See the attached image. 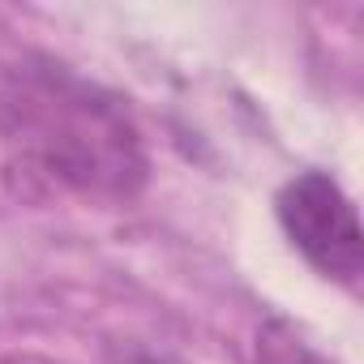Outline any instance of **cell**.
<instances>
[{
    "instance_id": "1",
    "label": "cell",
    "mask_w": 364,
    "mask_h": 364,
    "mask_svg": "<svg viewBox=\"0 0 364 364\" xmlns=\"http://www.w3.org/2000/svg\"><path fill=\"white\" fill-rule=\"evenodd\" d=\"M0 137L18 171L99 206L133 202L150 176L141 129L124 103L48 56L9 73L0 90Z\"/></svg>"
},
{
    "instance_id": "2",
    "label": "cell",
    "mask_w": 364,
    "mask_h": 364,
    "mask_svg": "<svg viewBox=\"0 0 364 364\" xmlns=\"http://www.w3.org/2000/svg\"><path fill=\"white\" fill-rule=\"evenodd\" d=\"M274 215L296 253L326 279L355 287L364 274V236L351 198L326 171H300L274 198Z\"/></svg>"
},
{
    "instance_id": "3",
    "label": "cell",
    "mask_w": 364,
    "mask_h": 364,
    "mask_svg": "<svg viewBox=\"0 0 364 364\" xmlns=\"http://www.w3.org/2000/svg\"><path fill=\"white\" fill-rule=\"evenodd\" d=\"M116 364H180V360H171V355H159V351H124Z\"/></svg>"
},
{
    "instance_id": "4",
    "label": "cell",
    "mask_w": 364,
    "mask_h": 364,
    "mask_svg": "<svg viewBox=\"0 0 364 364\" xmlns=\"http://www.w3.org/2000/svg\"><path fill=\"white\" fill-rule=\"evenodd\" d=\"M0 364H52V360H43V355H31V351H14V355H5Z\"/></svg>"
}]
</instances>
